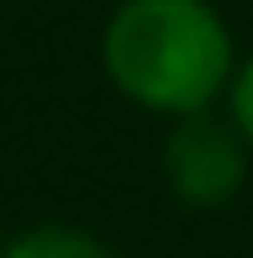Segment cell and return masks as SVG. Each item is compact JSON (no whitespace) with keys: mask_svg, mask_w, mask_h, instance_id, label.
<instances>
[{"mask_svg":"<svg viewBox=\"0 0 253 258\" xmlns=\"http://www.w3.org/2000/svg\"><path fill=\"white\" fill-rule=\"evenodd\" d=\"M164 179L174 190V201H185L195 211H216L227 206L248 179V137L227 121H216L211 111L174 116L164 137Z\"/></svg>","mask_w":253,"mask_h":258,"instance_id":"2","label":"cell"},{"mask_svg":"<svg viewBox=\"0 0 253 258\" xmlns=\"http://www.w3.org/2000/svg\"><path fill=\"white\" fill-rule=\"evenodd\" d=\"M100 69L153 116L211 111L232 85V32L211 0H121L100 32Z\"/></svg>","mask_w":253,"mask_h":258,"instance_id":"1","label":"cell"},{"mask_svg":"<svg viewBox=\"0 0 253 258\" xmlns=\"http://www.w3.org/2000/svg\"><path fill=\"white\" fill-rule=\"evenodd\" d=\"M0 258H116L95 232L64 227V221H42V227H27L0 248Z\"/></svg>","mask_w":253,"mask_h":258,"instance_id":"3","label":"cell"},{"mask_svg":"<svg viewBox=\"0 0 253 258\" xmlns=\"http://www.w3.org/2000/svg\"><path fill=\"white\" fill-rule=\"evenodd\" d=\"M227 116H232V126L248 137V148H253V53L232 69V85H227Z\"/></svg>","mask_w":253,"mask_h":258,"instance_id":"4","label":"cell"}]
</instances>
